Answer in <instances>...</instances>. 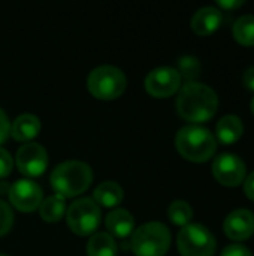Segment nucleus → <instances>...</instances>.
<instances>
[{
  "label": "nucleus",
  "instance_id": "nucleus-29",
  "mask_svg": "<svg viewBox=\"0 0 254 256\" xmlns=\"http://www.w3.org/2000/svg\"><path fill=\"white\" fill-rule=\"evenodd\" d=\"M244 4V0H219V6L223 9H237Z\"/></svg>",
  "mask_w": 254,
  "mask_h": 256
},
{
  "label": "nucleus",
  "instance_id": "nucleus-10",
  "mask_svg": "<svg viewBox=\"0 0 254 256\" xmlns=\"http://www.w3.org/2000/svg\"><path fill=\"white\" fill-rule=\"evenodd\" d=\"M10 204L21 212H33L42 202V188L31 178H18L9 188Z\"/></svg>",
  "mask_w": 254,
  "mask_h": 256
},
{
  "label": "nucleus",
  "instance_id": "nucleus-16",
  "mask_svg": "<svg viewBox=\"0 0 254 256\" xmlns=\"http://www.w3.org/2000/svg\"><path fill=\"white\" fill-rule=\"evenodd\" d=\"M216 134L222 144L231 146L243 136L244 124L238 116H225L219 120Z\"/></svg>",
  "mask_w": 254,
  "mask_h": 256
},
{
  "label": "nucleus",
  "instance_id": "nucleus-7",
  "mask_svg": "<svg viewBox=\"0 0 254 256\" xmlns=\"http://www.w3.org/2000/svg\"><path fill=\"white\" fill-rule=\"evenodd\" d=\"M67 225L78 236H88L100 224V208L93 198H78L67 208Z\"/></svg>",
  "mask_w": 254,
  "mask_h": 256
},
{
  "label": "nucleus",
  "instance_id": "nucleus-32",
  "mask_svg": "<svg viewBox=\"0 0 254 256\" xmlns=\"http://www.w3.org/2000/svg\"><path fill=\"white\" fill-rule=\"evenodd\" d=\"M0 256H9V255H4V254H0Z\"/></svg>",
  "mask_w": 254,
  "mask_h": 256
},
{
  "label": "nucleus",
  "instance_id": "nucleus-28",
  "mask_svg": "<svg viewBox=\"0 0 254 256\" xmlns=\"http://www.w3.org/2000/svg\"><path fill=\"white\" fill-rule=\"evenodd\" d=\"M244 86L254 92V66L244 72Z\"/></svg>",
  "mask_w": 254,
  "mask_h": 256
},
{
  "label": "nucleus",
  "instance_id": "nucleus-31",
  "mask_svg": "<svg viewBox=\"0 0 254 256\" xmlns=\"http://www.w3.org/2000/svg\"><path fill=\"white\" fill-rule=\"evenodd\" d=\"M252 111H253V114H254V98H253V100H252Z\"/></svg>",
  "mask_w": 254,
  "mask_h": 256
},
{
  "label": "nucleus",
  "instance_id": "nucleus-15",
  "mask_svg": "<svg viewBox=\"0 0 254 256\" xmlns=\"http://www.w3.org/2000/svg\"><path fill=\"white\" fill-rule=\"evenodd\" d=\"M40 130V120L34 114H21L18 116L13 123L10 124V135L16 141L30 142L31 138H34Z\"/></svg>",
  "mask_w": 254,
  "mask_h": 256
},
{
  "label": "nucleus",
  "instance_id": "nucleus-12",
  "mask_svg": "<svg viewBox=\"0 0 254 256\" xmlns=\"http://www.w3.org/2000/svg\"><path fill=\"white\" fill-rule=\"evenodd\" d=\"M225 234L234 242H244L254 234V213L247 208L232 212L223 224Z\"/></svg>",
  "mask_w": 254,
  "mask_h": 256
},
{
  "label": "nucleus",
  "instance_id": "nucleus-14",
  "mask_svg": "<svg viewBox=\"0 0 254 256\" xmlns=\"http://www.w3.org/2000/svg\"><path fill=\"white\" fill-rule=\"evenodd\" d=\"M106 228L108 234L118 238H126L132 234L135 228V219L126 208H115L106 216Z\"/></svg>",
  "mask_w": 254,
  "mask_h": 256
},
{
  "label": "nucleus",
  "instance_id": "nucleus-2",
  "mask_svg": "<svg viewBox=\"0 0 254 256\" xmlns=\"http://www.w3.org/2000/svg\"><path fill=\"white\" fill-rule=\"evenodd\" d=\"M51 186L63 198L81 195L93 180V171L82 160H66L58 164L51 172Z\"/></svg>",
  "mask_w": 254,
  "mask_h": 256
},
{
  "label": "nucleus",
  "instance_id": "nucleus-18",
  "mask_svg": "<svg viewBox=\"0 0 254 256\" xmlns=\"http://www.w3.org/2000/svg\"><path fill=\"white\" fill-rule=\"evenodd\" d=\"M117 243L108 232H96L87 243L88 256H117Z\"/></svg>",
  "mask_w": 254,
  "mask_h": 256
},
{
  "label": "nucleus",
  "instance_id": "nucleus-26",
  "mask_svg": "<svg viewBox=\"0 0 254 256\" xmlns=\"http://www.w3.org/2000/svg\"><path fill=\"white\" fill-rule=\"evenodd\" d=\"M9 134H10V122L6 116V112L0 108V144L6 141Z\"/></svg>",
  "mask_w": 254,
  "mask_h": 256
},
{
  "label": "nucleus",
  "instance_id": "nucleus-23",
  "mask_svg": "<svg viewBox=\"0 0 254 256\" xmlns=\"http://www.w3.org/2000/svg\"><path fill=\"white\" fill-rule=\"evenodd\" d=\"M13 224V213L3 200H0V237L4 236Z\"/></svg>",
  "mask_w": 254,
  "mask_h": 256
},
{
  "label": "nucleus",
  "instance_id": "nucleus-17",
  "mask_svg": "<svg viewBox=\"0 0 254 256\" xmlns=\"http://www.w3.org/2000/svg\"><path fill=\"white\" fill-rule=\"evenodd\" d=\"M93 200L103 207H115L123 200V188L112 180L102 182L94 189Z\"/></svg>",
  "mask_w": 254,
  "mask_h": 256
},
{
  "label": "nucleus",
  "instance_id": "nucleus-3",
  "mask_svg": "<svg viewBox=\"0 0 254 256\" xmlns=\"http://www.w3.org/2000/svg\"><path fill=\"white\" fill-rule=\"evenodd\" d=\"M175 146L180 154L192 162H207L217 150L216 136L198 124L181 128L175 136Z\"/></svg>",
  "mask_w": 254,
  "mask_h": 256
},
{
  "label": "nucleus",
  "instance_id": "nucleus-9",
  "mask_svg": "<svg viewBox=\"0 0 254 256\" xmlns=\"http://www.w3.org/2000/svg\"><path fill=\"white\" fill-rule=\"evenodd\" d=\"M181 84V76L175 68L159 66L145 76V90L154 98L172 96Z\"/></svg>",
  "mask_w": 254,
  "mask_h": 256
},
{
  "label": "nucleus",
  "instance_id": "nucleus-11",
  "mask_svg": "<svg viewBox=\"0 0 254 256\" xmlns=\"http://www.w3.org/2000/svg\"><path fill=\"white\" fill-rule=\"evenodd\" d=\"M16 166L18 170L28 176V177H36L43 174L48 165V153L46 150L37 144V142H25L22 144L18 152H16Z\"/></svg>",
  "mask_w": 254,
  "mask_h": 256
},
{
  "label": "nucleus",
  "instance_id": "nucleus-24",
  "mask_svg": "<svg viewBox=\"0 0 254 256\" xmlns=\"http://www.w3.org/2000/svg\"><path fill=\"white\" fill-rule=\"evenodd\" d=\"M12 166H13V160L10 153L0 147V178L6 177L12 171Z\"/></svg>",
  "mask_w": 254,
  "mask_h": 256
},
{
  "label": "nucleus",
  "instance_id": "nucleus-5",
  "mask_svg": "<svg viewBox=\"0 0 254 256\" xmlns=\"http://www.w3.org/2000/svg\"><path fill=\"white\" fill-rule=\"evenodd\" d=\"M87 87L94 98L115 99L121 96L126 88V75L117 66L102 64L88 74Z\"/></svg>",
  "mask_w": 254,
  "mask_h": 256
},
{
  "label": "nucleus",
  "instance_id": "nucleus-4",
  "mask_svg": "<svg viewBox=\"0 0 254 256\" xmlns=\"http://www.w3.org/2000/svg\"><path fill=\"white\" fill-rule=\"evenodd\" d=\"M130 244L136 256H163L171 246V232L162 222H148L135 230Z\"/></svg>",
  "mask_w": 254,
  "mask_h": 256
},
{
  "label": "nucleus",
  "instance_id": "nucleus-20",
  "mask_svg": "<svg viewBox=\"0 0 254 256\" xmlns=\"http://www.w3.org/2000/svg\"><path fill=\"white\" fill-rule=\"evenodd\" d=\"M234 38L247 46L254 45V15H243L234 24Z\"/></svg>",
  "mask_w": 254,
  "mask_h": 256
},
{
  "label": "nucleus",
  "instance_id": "nucleus-30",
  "mask_svg": "<svg viewBox=\"0 0 254 256\" xmlns=\"http://www.w3.org/2000/svg\"><path fill=\"white\" fill-rule=\"evenodd\" d=\"M9 188H10V184H7L4 182H0V195L1 194H9Z\"/></svg>",
  "mask_w": 254,
  "mask_h": 256
},
{
  "label": "nucleus",
  "instance_id": "nucleus-27",
  "mask_svg": "<svg viewBox=\"0 0 254 256\" xmlns=\"http://www.w3.org/2000/svg\"><path fill=\"white\" fill-rule=\"evenodd\" d=\"M244 194L247 198L254 201V171L244 180Z\"/></svg>",
  "mask_w": 254,
  "mask_h": 256
},
{
  "label": "nucleus",
  "instance_id": "nucleus-6",
  "mask_svg": "<svg viewBox=\"0 0 254 256\" xmlns=\"http://www.w3.org/2000/svg\"><path fill=\"white\" fill-rule=\"evenodd\" d=\"M177 244L183 256H213L217 246L211 231L201 224L183 226L178 232Z\"/></svg>",
  "mask_w": 254,
  "mask_h": 256
},
{
  "label": "nucleus",
  "instance_id": "nucleus-1",
  "mask_svg": "<svg viewBox=\"0 0 254 256\" xmlns=\"http://www.w3.org/2000/svg\"><path fill=\"white\" fill-rule=\"evenodd\" d=\"M219 108L217 93L207 84L192 81L181 87L177 98L178 114L192 123H204L214 117Z\"/></svg>",
  "mask_w": 254,
  "mask_h": 256
},
{
  "label": "nucleus",
  "instance_id": "nucleus-21",
  "mask_svg": "<svg viewBox=\"0 0 254 256\" xmlns=\"http://www.w3.org/2000/svg\"><path fill=\"white\" fill-rule=\"evenodd\" d=\"M168 216H169L172 224H175V225L183 228V226L190 224V220L193 218V210H192L189 202H186L183 200H177V201H174L169 206Z\"/></svg>",
  "mask_w": 254,
  "mask_h": 256
},
{
  "label": "nucleus",
  "instance_id": "nucleus-22",
  "mask_svg": "<svg viewBox=\"0 0 254 256\" xmlns=\"http://www.w3.org/2000/svg\"><path fill=\"white\" fill-rule=\"evenodd\" d=\"M177 70H178L180 76H184L189 82H192L201 74V63L196 57L184 56L178 60V69Z\"/></svg>",
  "mask_w": 254,
  "mask_h": 256
},
{
  "label": "nucleus",
  "instance_id": "nucleus-19",
  "mask_svg": "<svg viewBox=\"0 0 254 256\" xmlns=\"http://www.w3.org/2000/svg\"><path fill=\"white\" fill-rule=\"evenodd\" d=\"M39 213L46 222H57L66 213V198L58 194H54L45 198L39 206Z\"/></svg>",
  "mask_w": 254,
  "mask_h": 256
},
{
  "label": "nucleus",
  "instance_id": "nucleus-8",
  "mask_svg": "<svg viewBox=\"0 0 254 256\" xmlns=\"http://www.w3.org/2000/svg\"><path fill=\"white\" fill-rule=\"evenodd\" d=\"M213 174L220 184L235 188L246 180L247 168L240 156L232 153H222L214 159Z\"/></svg>",
  "mask_w": 254,
  "mask_h": 256
},
{
  "label": "nucleus",
  "instance_id": "nucleus-13",
  "mask_svg": "<svg viewBox=\"0 0 254 256\" xmlns=\"http://www.w3.org/2000/svg\"><path fill=\"white\" fill-rule=\"evenodd\" d=\"M223 21V14L219 8L204 6L198 9L192 18V28L199 36H208L214 33Z\"/></svg>",
  "mask_w": 254,
  "mask_h": 256
},
{
  "label": "nucleus",
  "instance_id": "nucleus-25",
  "mask_svg": "<svg viewBox=\"0 0 254 256\" xmlns=\"http://www.w3.org/2000/svg\"><path fill=\"white\" fill-rule=\"evenodd\" d=\"M220 256H253L250 249H247L243 244H231L228 248L223 249L222 255Z\"/></svg>",
  "mask_w": 254,
  "mask_h": 256
}]
</instances>
